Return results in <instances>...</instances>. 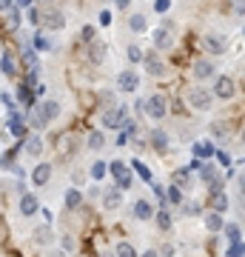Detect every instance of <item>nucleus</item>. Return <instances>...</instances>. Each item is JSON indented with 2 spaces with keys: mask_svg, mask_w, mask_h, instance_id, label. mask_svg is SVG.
Instances as JSON below:
<instances>
[{
  "mask_svg": "<svg viewBox=\"0 0 245 257\" xmlns=\"http://www.w3.org/2000/svg\"><path fill=\"white\" fill-rule=\"evenodd\" d=\"M185 100H188V106H191V109L205 111V109H211V100H214V94H211V89L194 86V89H188V94H185Z\"/></svg>",
  "mask_w": 245,
  "mask_h": 257,
  "instance_id": "obj_1",
  "label": "nucleus"
},
{
  "mask_svg": "<svg viewBox=\"0 0 245 257\" xmlns=\"http://www.w3.org/2000/svg\"><path fill=\"white\" fill-rule=\"evenodd\" d=\"M145 114L148 117H154V120H163L165 114H168V97L165 94H151L148 100H145Z\"/></svg>",
  "mask_w": 245,
  "mask_h": 257,
  "instance_id": "obj_2",
  "label": "nucleus"
},
{
  "mask_svg": "<svg viewBox=\"0 0 245 257\" xmlns=\"http://www.w3.org/2000/svg\"><path fill=\"white\" fill-rule=\"evenodd\" d=\"M109 172L114 175V180H117V186H114V189H120V192H126V189H131V183H134V175H131V169H128L126 163H120V160H114V163L109 166Z\"/></svg>",
  "mask_w": 245,
  "mask_h": 257,
  "instance_id": "obj_3",
  "label": "nucleus"
},
{
  "mask_svg": "<svg viewBox=\"0 0 245 257\" xmlns=\"http://www.w3.org/2000/svg\"><path fill=\"white\" fill-rule=\"evenodd\" d=\"M202 49H205L208 55H225L228 52V37L219 35V32H208V35L202 37Z\"/></svg>",
  "mask_w": 245,
  "mask_h": 257,
  "instance_id": "obj_4",
  "label": "nucleus"
},
{
  "mask_svg": "<svg viewBox=\"0 0 245 257\" xmlns=\"http://www.w3.org/2000/svg\"><path fill=\"white\" fill-rule=\"evenodd\" d=\"M143 66L145 74H151V77H165V72H168V66L157 57V52H143Z\"/></svg>",
  "mask_w": 245,
  "mask_h": 257,
  "instance_id": "obj_5",
  "label": "nucleus"
},
{
  "mask_svg": "<svg viewBox=\"0 0 245 257\" xmlns=\"http://www.w3.org/2000/svg\"><path fill=\"white\" fill-rule=\"evenodd\" d=\"M211 94H217V97H222V100H231L236 94V83L234 77H228V74H219L217 80H214V92Z\"/></svg>",
  "mask_w": 245,
  "mask_h": 257,
  "instance_id": "obj_6",
  "label": "nucleus"
},
{
  "mask_svg": "<svg viewBox=\"0 0 245 257\" xmlns=\"http://www.w3.org/2000/svg\"><path fill=\"white\" fill-rule=\"evenodd\" d=\"M126 106H111V109H106L103 111V126L106 128H120L123 126V123H126Z\"/></svg>",
  "mask_w": 245,
  "mask_h": 257,
  "instance_id": "obj_7",
  "label": "nucleus"
},
{
  "mask_svg": "<svg viewBox=\"0 0 245 257\" xmlns=\"http://www.w3.org/2000/svg\"><path fill=\"white\" fill-rule=\"evenodd\" d=\"M117 89L120 92H137L140 89V74L137 72H120V77H117Z\"/></svg>",
  "mask_w": 245,
  "mask_h": 257,
  "instance_id": "obj_8",
  "label": "nucleus"
},
{
  "mask_svg": "<svg viewBox=\"0 0 245 257\" xmlns=\"http://www.w3.org/2000/svg\"><path fill=\"white\" fill-rule=\"evenodd\" d=\"M191 74H194L197 80H211V77L217 74V66L211 63V60H197V63L191 66Z\"/></svg>",
  "mask_w": 245,
  "mask_h": 257,
  "instance_id": "obj_9",
  "label": "nucleus"
},
{
  "mask_svg": "<svg viewBox=\"0 0 245 257\" xmlns=\"http://www.w3.org/2000/svg\"><path fill=\"white\" fill-rule=\"evenodd\" d=\"M100 197H103V206L109 211H117L123 206V192L120 189H106V192H100Z\"/></svg>",
  "mask_w": 245,
  "mask_h": 257,
  "instance_id": "obj_10",
  "label": "nucleus"
},
{
  "mask_svg": "<svg viewBox=\"0 0 245 257\" xmlns=\"http://www.w3.org/2000/svg\"><path fill=\"white\" fill-rule=\"evenodd\" d=\"M40 23H46V29H49V32H60V29L66 26V18H63V12H49V15H43V18H40Z\"/></svg>",
  "mask_w": 245,
  "mask_h": 257,
  "instance_id": "obj_11",
  "label": "nucleus"
},
{
  "mask_svg": "<svg viewBox=\"0 0 245 257\" xmlns=\"http://www.w3.org/2000/svg\"><path fill=\"white\" fill-rule=\"evenodd\" d=\"M134 217L137 220H151V217H154V206H151V200H145V197L134 200Z\"/></svg>",
  "mask_w": 245,
  "mask_h": 257,
  "instance_id": "obj_12",
  "label": "nucleus"
},
{
  "mask_svg": "<svg viewBox=\"0 0 245 257\" xmlns=\"http://www.w3.org/2000/svg\"><path fill=\"white\" fill-rule=\"evenodd\" d=\"M49 180H52V166H49V163H37L35 172H32V183H35V186H46Z\"/></svg>",
  "mask_w": 245,
  "mask_h": 257,
  "instance_id": "obj_13",
  "label": "nucleus"
},
{
  "mask_svg": "<svg viewBox=\"0 0 245 257\" xmlns=\"http://www.w3.org/2000/svg\"><path fill=\"white\" fill-rule=\"evenodd\" d=\"M37 211H40V200H37L35 194H23V197H20V214L32 217V214H37Z\"/></svg>",
  "mask_w": 245,
  "mask_h": 257,
  "instance_id": "obj_14",
  "label": "nucleus"
},
{
  "mask_svg": "<svg viewBox=\"0 0 245 257\" xmlns=\"http://www.w3.org/2000/svg\"><path fill=\"white\" fill-rule=\"evenodd\" d=\"M154 46H157V52H168V49L174 46L171 32H165V29H157V32H154Z\"/></svg>",
  "mask_w": 245,
  "mask_h": 257,
  "instance_id": "obj_15",
  "label": "nucleus"
},
{
  "mask_svg": "<svg viewBox=\"0 0 245 257\" xmlns=\"http://www.w3.org/2000/svg\"><path fill=\"white\" fill-rule=\"evenodd\" d=\"M40 114H43V120L49 123V120H55V117H60V103L57 100H46V103H40Z\"/></svg>",
  "mask_w": 245,
  "mask_h": 257,
  "instance_id": "obj_16",
  "label": "nucleus"
},
{
  "mask_svg": "<svg viewBox=\"0 0 245 257\" xmlns=\"http://www.w3.org/2000/svg\"><path fill=\"white\" fill-rule=\"evenodd\" d=\"M228 206H231V200H228V194H225V192H214V194H211V211L222 214Z\"/></svg>",
  "mask_w": 245,
  "mask_h": 257,
  "instance_id": "obj_17",
  "label": "nucleus"
},
{
  "mask_svg": "<svg viewBox=\"0 0 245 257\" xmlns=\"http://www.w3.org/2000/svg\"><path fill=\"white\" fill-rule=\"evenodd\" d=\"M171 180H174L171 186H177L180 192H182V189H191V169H177Z\"/></svg>",
  "mask_w": 245,
  "mask_h": 257,
  "instance_id": "obj_18",
  "label": "nucleus"
},
{
  "mask_svg": "<svg viewBox=\"0 0 245 257\" xmlns=\"http://www.w3.org/2000/svg\"><path fill=\"white\" fill-rule=\"evenodd\" d=\"M89 57H91V63H100L103 57H106V43L94 37V40L89 43Z\"/></svg>",
  "mask_w": 245,
  "mask_h": 257,
  "instance_id": "obj_19",
  "label": "nucleus"
},
{
  "mask_svg": "<svg viewBox=\"0 0 245 257\" xmlns=\"http://www.w3.org/2000/svg\"><path fill=\"white\" fill-rule=\"evenodd\" d=\"M202 223H205V229L214 234V231L222 229V214H217V211H205V214H202Z\"/></svg>",
  "mask_w": 245,
  "mask_h": 257,
  "instance_id": "obj_20",
  "label": "nucleus"
},
{
  "mask_svg": "<svg viewBox=\"0 0 245 257\" xmlns=\"http://www.w3.org/2000/svg\"><path fill=\"white\" fill-rule=\"evenodd\" d=\"M151 146H154L157 152H165V149H168V135H165L163 128H154V132H151Z\"/></svg>",
  "mask_w": 245,
  "mask_h": 257,
  "instance_id": "obj_21",
  "label": "nucleus"
},
{
  "mask_svg": "<svg viewBox=\"0 0 245 257\" xmlns=\"http://www.w3.org/2000/svg\"><path fill=\"white\" fill-rule=\"evenodd\" d=\"M219 231H225L228 243H236V240H242V229H239V223H222V229H219Z\"/></svg>",
  "mask_w": 245,
  "mask_h": 257,
  "instance_id": "obj_22",
  "label": "nucleus"
},
{
  "mask_svg": "<svg viewBox=\"0 0 245 257\" xmlns=\"http://www.w3.org/2000/svg\"><path fill=\"white\" fill-rule=\"evenodd\" d=\"M40 152H43V140L37 138V135H32V138L26 140V155L29 157H40Z\"/></svg>",
  "mask_w": 245,
  "mask_h": 257,
  "instance_id": "obj_23",
  "label": "nucleus"
},
{
  "mask_svg": "<svg viewBox=\"0 0 245 257\" xmlns=\"http://www.w3.org/2000/svg\"><path fill=\"white\" fill-rule=\"evenodd\" d=\"M194 157H197V160H208V157H214V146H211V140L208 143H197V146H194Z\"/></svg>",
  "mask_w": 245,
  "mask_h": 257,
  "instance_id": "obj_24",
  "label": "nucleus"
},
{
  "mask_svg": "<svg viewBox=\"0 0 245 257\" xmlns=\"http://www.w3.org/2000/svg\"><path fill=\"white\" fill-rule=\"evenodd\" d=\"M32 43H35V49H37V52H49V49L55 46V40H52L49 35H43V32H37Z\"/></svg>",
  "mask_w": 245,
  "mask_h": 257,
  "instance_id": "obj_25",
  "label": "nucleus"
},
{
  "mask_svg": "<svg viewBox=\"0 0 245 257\" xmlns=\"http://www.w3.org/2000/svg\"><path fill=\"white\" fill-rule=\"evenodd\" d=\"M154 220H157V229H163V231H168L171 229V214H168V211L165 209H160V211H154Z\"/></svg>",
  "mask_w": 245,
  "mask_h": 257,
  "instance_id": "obj_26",
  "label": "nucleus"
},
{
  "mask_svg": "<svg viewBox=\"0 0 245 257\" xmlns=\"http://www.w3.org/2000/svg\"><path fill=\"white\" fill-rule=\"evenodd\" d=\"M145 26H148L145 15H131V18H128V29H131V32H137V35H140V32H145Z\"/></svg>",
  "mask_w": 245,
  "mask_h": 257,
  "instance_id": "obj_27",
  "label": "nucleus"
},
{
  "mask_svg": "<svg viewBox=\"0 0 245 257\" xmlns=\"http://www.w3.org/2000/svg\"><path fill=\"white\" fill-rule=\"evenodd\" d=\"M35 243H40V246L52 243V226H37L35 229Z\"/></svg>",
  "mask_w": 245,
  "mask_h": 257,
  "instance_id": "obj_28",
  "label": "nucleus"
},
{
  "mask_svg": "<svg viewBox=\"0 0 245 257\" xmlns=\"http://www.w3.org/2000/svg\"><path fill=\"white\" fill-rule=\"evenodd\" d=\"M211 138H217V140H222V138H228V132H231V128H228V123H222V120H217V123H211Z\"/></svg>",
  "mask_w": 245,
  "mask_h": 257,
  "instance_id": "obj_29",
  "label": "nucleus"
},
{
  "mask_svg": "<svg viewBox=\"0 0 245 257\" xmlns=\"http://www.w3.org/2000/svg\"><path fill=\"white\" fill-rule=\"evenodd\" d=\"M80 203H83V194H80V192H77V189L72 186V189L66 192V209H77Z\"/></svg>",
  "mask_w": 245,
  "mask_h": 257,
  "instance_id": "obj_30",
  "label": "nucleus"
},
{
  "mask_svg": "<svg viewBox=\"0 0 245 257\" xmlns=\"http://www.w3.org/2000/svg\"><path fill=\"white\" fill-rule=\"evenodd\" d=\"M89 175H91V180H103V177L109 175V166L103 163V160H97V163L89 169Z\"/></svg>",
  "mask_w": 245,
  "mask_h": 257,
  "instance_id": "obj_31",
  "label": "nucleus"
},
{
  "mask_svg": "<svg viewBox=\"0 0 245 257\" xmlns=\"http://www.w3.org/2000/svg\"><path fill=\"white\" fill-rule=\"evenodd\" d=\"M0 72H3V74H15V72H18V63H15V57H12V55L0 57Z\"/></svg>",
  "mask_w": 245,
  "mask_h": 257,
  "instance_id": "obj_32",
  "label": "nucleus"
},
{
  "mask_svg": "<svg viewBox=\"0 0 245 257\" xmlns=\"http://www.w3.org/2000/svg\"><path fill=\"white\" fill-rule=\"evenodd\" d=\"M103 146H106V138H103V132H91V135H89V149H91V152H100Z\"/></svg>",
  "mask_w": 245,
  "mask_h": 257,
  "instance_id": "obj_33",
  "label": "nucleus"
},
{
  "mask_svg": "<svg viewBox=\"0 0 245 257\" xmlns=\"http://www.w3.org/2000/svg\"><path fill=\"white\" fill-rule=\"evenodd\" d=\"M20 63L26 66L29 72H32V69H37V55H35V49H26V52L20 55Z\"/></svg>",
  "mask_w": 245,
  "mask_h": 257,
  "instance_id": "obj_34",
  "label": "nucleus"
},
{
  "mask_svg": "<svg viewBox=\"0 0 245 257\" xmlns=\"http://www.w3.org/2000/svg\"><path fill=\"white\" fill-rule=\"evenodd\" d=\"M165 200L171 203V206H180V203H182V192L177 189V186H168V189H165Z\"/></svg>",
  "mask_w": 245,
  "mask_h": 257,
  "instance_id": "obj_35",
  "label": "nucleus"
},
{
  "mask_svg": "<svg viewBox=\"0 0 245 257\" xmlns=\"http://www.w3.org/2000/svg\"><path fill=\"white\" fill-rule=\"evenodd\" d=\"M131 169H134L137 175L143 177L145 183H154V180H151V169H148V166H143V163H140V160H134V163H131Z\"/></svg>",
  "mask_w": 245,
  "mask_h": 257,
  "instance_id": "obj_36",
  "label": "nucleus"
},
{
  "mask_svg": "<svg viewBox=\"0 0 245 257\" xmlns=\"http://www.w3.org/2000/svg\"><path fill=\"white\" fill-rule=\"evenodd\" d=\"M6 26H9V29H18L20 26V9H15V6L6 9Z\"/></svg>",
  "mask_w": 245,
  "mask_h": 257,
  "instance_id": "obj_37",
  "label": "nucleus"
},
{
  "mask_svg": "<svg viewBox=\"0 0 245 257\" xmlns=\"http://www.w3.org/2000/svg\"><path fill=\"white\" fill-rule=\"evenodd\" d=\"M126 55H128V60H131V63H140V60H143V49L137 46V43H131V46L126 49Z\"/></svg>",
  "mask_w": 245,
  "mask_h": 257,
  "instance_id": "obj_38",
  "label": "nucleus"
},
{
  "mask_svg": "<svg viewBox=\"0 0 245 257\" xmlns=\"http://www.w3.org/2000/svg\"><path fill=\"white\" fill-rule=\"evenodd\" d=\"M114 257H137V251H134V246H131V243H120L117 251H114Z\"/></svg>",
  "mask_w": 245,
  "mask_h": 257,
  "instance_id": "obj_39",
  "label": "nucleus"
},
{
  "mask_svg": "<svg viewBox=\"0 0 245 257\" xmlns=\"http://www.w3.org/2000/svg\"><path fill=\"white\" fill-rule=\"evenodd\" d=\"M182 214H185V217H197V214H202V209H200V203H185V206H182Z\"/></svg>",
  "mask_w": 245,
  "mask_h": 257,
  "instance_id": "obj_40",
  "label": "nucleus"
},
{
  "mask_svg": "<svg viewBox=\"0 0 245 257\" xmlns=\"http://www.w3.org/2000/svg\"><path fill=\"white\" fill-rule=\"evenodd\" d=\"M29 126H35V128H43L46 126V120H43V114L40 111H29Z\"/></svg>",
  "mask_w": 245,
  "mask_h": 257,
  "instance_id": "obj_41",
  "label": "nucleus"
},
{
  "mask_svg": "<svg viewBox=\"0 0 245 257\" xmlns=\"http://www.w3.org/2000/svg\"><path fill=\"white\" fill-rule=\"evenodd\" d=\"M225 257H242V240H236V243H228Z\"/></svg>",
  "mask_w": 245,
  "mask_h": 257,
  "instance_id": "obj_42",
  "label": "nucleus"
},
{
  "mask_svg": "<svg viewBox=\"0 0 245 257\" xmlns=\"http://www.w3.org/2000/svg\"><path fill=\"white\" fill-rule=\"evenodd\" d=\"M60 251H63V254H69V251H74V237L72 234H63V240H60Z\"/></svg>",
  "mask_w": 245,
  "mask_h": 257,
  "instance_id": "obj_43",
  "label": "nucleus"
},
{
  "mask_svg": "<svg viewBox=\"0 0 245 257\" xmlns=\"http://www.w3.org/2000/svg\"><path fill=\"white\" fill-rule=\"evenodd\" d=\"M18 100L26 103V106H32V89H29V86H23V89L18 92Z\"/></svg>",
  "mask_w": 245,
  "mask_h": 257,
  "instance_id": "obj_44",
  "label": "nucleus"
},
{
  "mask_svg": "<svg viewBox=\"0 0 245 257\" xmlns=\"http://www.w3.org/2000/svg\"><path fill=\"white\" fill-rule=\"evenodd\" d=\"M26 18H29V23H32V26H37V23H40V12H37L35 6H29V9H26Z\"/></svg>",
  "mask_w": 245,
  "mask_h": 257,
  "instance_id": "obj_45",
  "label": "nucleus"
},
{
  "mask_svg": "<svg viewBox=\"0 0 245 257\" xmlns=\"http://www.w3.org/2000/svg\"><path fill=\"white\" fill-rule=\"evenodd\" d=\"M80 35H83V40H86V43H91V40H94V26H86Z\"/></svg>",
  "mask_w": 245,
  "mask_h": 257,
  "instance_id": "obj_46",
  "label": "nucleus"
},
{
  "mask_svg": "<svg viewBox=\"0 0 245 257\" xmlns=\"http://www.w3.org/2000/svg\"><path fill=\"white\" fill-rule=\"evenodd\" d=\"M214 157H217V160H219L222 166H231V155H228V152H217Z\"/></svg>",
  "mask_w": 245,
  "mask_h": 257,
  "instance_id": "obj_47",
  "label": "nucleus"
},
{
  "mask_svg": "<svg viewBox=\"0 0 245 257\" xmlns=\"http://www.w3.org/2000/svg\"><path fill=\"white\" fill-rule=\"evenodd\" d=\"M157 257H174V246H171V243H165V246L160 248V254H157Z\"/></svg>",
  "mask_w": 245,
  "mask_h": 257,
  "instance_id": "obj_48",
  "label": "nucleus"
},
{
  "mask_svg": "<svg viewBox=\"0 0 245 257\" xmlns=\"http://www.w3.org/2000/svg\"><path fill=\"white\" fill-rule=\"evenodd\" d=\"M0 169H15V163H12V155H3V157H0Z\"/></svg>",
  "mask_w": 245,
  "mask_h": 257,
  "instance_id": "obj_49",
  "label": "nucleus"
},
{
  "mask_svg": "<svg viewBox=\"0 0 245 257\" xmlns=\"http://www.w3.org/2000/svg\"><path fill=\"white\" fill-rule=\"evenodd\" d=\"M29 6H35V0H15V9H29Z\"/></svg>",
  "mask_w": 245,
  "mask_h": 257,
  "instance_id": "obj_50",
  "label": "nucleus"
},
{
  "mask_svg": "<svg viewBox=\"0 0 245 257\" xmlns=\"http://www.w3.org/2000/svg\"><path fill=\"white\" fill-rule=\"evenodd\" d=\"M168 6H171V0H157V12H168Z\"/></svg>",
  "mask_w": 245,
  "mask_h": 257,
  "instance_id": "obj_51",
  "label": "nucleus"
},
{
  "mask_svg": "<svg viewBox=\"0 0 245 257\" xmlns=\"http://www.w3.org/2000/svg\"><path fill=\"white\" fill-rule=\"evenodd\" d=\"M231 6H234L236 18H242V0H231Z\"/></svg>",
  "mask_w": 245,
  "mask_h": 257,
  "instance_id": "obj_52",
  "label": "nucleus"
},
{
  "mask_svg": "<svg viewBox=\"0 0 245 257\" xmlns=\"http://www.w3.org/2000/svg\"><path fill=\"white\" fill-rule=\"evenodd\" d=\"M83 177H86V175H83V172H74V175H72L74 186H80V183H86V180H83Z\"/></svg>",
  "mask_w": 245,
  "mask_h": 257,
  "instance_id": "obj_53",
  "label": "nucleus"
},
{
  "mask_svg": "<svg viewBox=\"0 0 245 257\" xmlns=\"http://www.w3.org/2000/svg\"><path fill=\"white\" fill-rule=\"evenodd\" d=\"M134 109L137 114H145V100H134Z\"/></svg>",
  "mask_w": 245,
  "mask_h": 257,
  "instance_id": "obj_54",
  "label": "nucleus"
},
{
  "mask_svg": "<svg viewBox=\"0 0 245 257\" xmlns=\"http://www.w3.org/2000/svg\"><path fill=\"white\" fill-rule=\"evenodd\" d=\"M0 100L6 103V109H12V111H15V100H12L9 94H3V97H0Z\"/></svg>",
  "mask_w": 245,
  "mask_h": 257,
  "instance_id": "obj_55",
  "label": "nucleus"
},
{
  "mask_svg": "<svg viewBox=\"0 0 245 257\" xmlns=\"http://www.w3.org/2000/svg\"><path fill=\"white\" fill-rule=\"evenodd\" d=\"M126 143H128V135H126V132H120V135H117V146H126Z\"/></svg>",
  "mask_w": 245,
  "mask_h": 257,
  "instance_id": "obj_56",
  "label": "nucleus"
},
{
  "mask_svg": "<svg viewBox=\"0 0 245 257\" xmlns=\"http://www.w3.org/2000/svg\"><path fill=\"white\" fill-rule=\"evenodd\" d=\"M15 6V0H0V12H6V9H12Z\"/></svg>",
  "mask_w": 245,
  "mask_h": 257,
  "instance_id": "obj_57",
  "label": "nucleus"
},
{
  "mask_svg": "<svg viewBox=\"0 0 245 257\" xmlns=\"http://www.w3.org/2000/svg\"><path fill=\"white\" fill-rule=\"evenodd\" d=\"M100 23H103V26H109V23H111V15H109V12H103V15H100Z\"/></svg>",
  "mask_w": 245,
  "mask_h": 257,
  "instance_id": "obj_58",
  "label": "nucleus"
},
{
  "mask_svg": "<svg viewBox=\"0 0 245 257\" xmlns=\"http://www.w3.org/2000/svg\"><path fill=\"white\" fill-rule=\"evenodd\" d=\"M143 257H157V251H154V248H145V251H143Z\"/></svg>",
  "mask_w": 245,
  "mask_h": 257,
  "instance_id": "obj_59",
  "label": "nucleus"
},
{
  "mask_svg": "<svg viewBox=\"0 0 245 257\" xmlns=\"http://www.w3.org/2000/svg\"><path fill=\"white\" fill-rule=\"evenodd\" d=\"M128 3H131V0H117V6H120V9H128Z\"/></svg>",
  "mask_w": 245,
  "mask_h": 257,
  "instance_id": "obj_60",
  "label": "nucleus"
},
{
  "mask_svg": "<svg viewBox=\"0 0 245 257\" xmlns=\"http://www.w3.org/2000/svg\"><path fill=\"white\" fill-rule=\"evenodd\" d=\"M46 257H66V254H63V251H49Z\"/></svg>",
  "mask_w": 245,
  "mask_h": 257,
  "instance_id": "obj_61",
  "label": "nucleus"
},
{
  "mask_svg": "<svg viewBox=\"0 0 245 257\" xmlns=\"http://www.w3.org/2000/svg\"><path fill=\"white\" fill-rule=\"evenodd\" d=\"M100 257H114V254H109V251H103V254Z\"/></svg>",
  "mask_w": 245,
  "mask_h": 257,
  "instance_id": "obj_62",
  "label": "nucleus"
}]
</instances>
